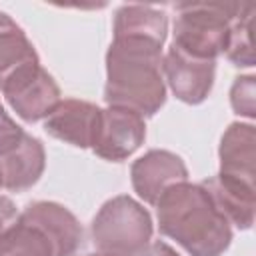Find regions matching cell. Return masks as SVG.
<instances>
[{
  "mask_svg": "<svg viewBox=\"0 0 256 256\" xmlns=\"http://www.w3.org/2000/svg\"><path fill=\"white\" fill-rule=\"evenodd\" d=\"M244 4L228 2H192L176 4L174 42L178 50L200 60H214L224 54L230 24L242 12Z\"/></svg>",
  "mask_w": 256,
  "mask_h": 256,
  "instance_id": "3",
  "label": "cell"
},
{
  "mask_svg": "<svg viewBox=\"0 0 256 256\" xmlns=\"http://www.w3.org/2000/svg\"><path fill=\"white\" fill-rule=\"evenodd\" d=\"M0 92L12 110L26 122L48 118V114L60 104V88L40 62L16 72Z\"/></svg>",
  "mask_w": 256,
  "mask_h": 256,
  "instance_id": "5",
  "label": "cell"
},
{
  "mask_svg": "<svg viewBox=\"0 0 256 256\" xmlns=\"http://www.w3.org/2000/svg\"><path fill=\"white\" fill-rule=\"evenodd\" d=\"M230 102L236 114L254 118L256 100H254V76H240L234 80L230 90Z\"/></svg>",
  "mask_w": 256,
  "mask_h": 256,
  "instance_id": "17",
  "label": "cell"
},
{
  "mask_svg": "<svg viewBox=\"0 0 256 256\" xmlns=\"http://www.w3.org/2000/svg\"><path fill=\"white\" fill-rule=\"evenodd\" d=\"M220 176L232 184L254 190V162H256V130L252 124L232 122L222 134L220 142Z\"/></svg>",
  "mask_w": 256,
  "mask_h": 256,
  "instance_id": "11",
  "label": "cell"
},
{
  "mask_svg": "<svg viewBox=\"0 0 256 256\" xmlns=\"http://www.w3.org/2000/svg\"><path fill=\"white\" fill-rule=\"evenodd\" d=\"M24 130L4 112L2 104H0V156L4 152H8L20 138H22Z\"/></svg>",
  "mask_w": 256,
  "mask_h": 256,
  "instance_id": "19",
  "label": "cell"
},
{
  "mask_svg": "<svg viewBox=\"0 0 256 256\" xmlns=\"http://www.w3.org/2000/svg\"><path fill=\"white\" fill-rule=\"evenodd\" d=\"M202 186L210 192L214 204L224 214V218L232 224H236L242 230H248L254 224V190L244 188L238 184H232L228 180H222L220 176L208 178L202 182Z\"/></svg>",
  "mask_w": 256,
  "mask_h": 256,
  "instance_id": "14",
  "label": "cell"
},
{
  "mask_svg": "<svg viewBox=\"0 0 256 256\" xmlns=\"http://www.w3.org/2000/svg\"><path fill=\"white\" fill-rule=\"evenodd\" d=\"M50 244L52 256H72L82 244V226L76 216L58 202H32L20 214Z\"/></svg>",
  "mask_w": 256,
  "mask_h": 256,
  "instance_id": "8",
  "label": "cell"
},
{
  "mask_svg": "<svg viewBox=\"0 0 256 256\" xmlns=\"http://www.w3.org/2000/svg\"><path fill=\"white\" fill-rule=\"evenodd\" d=\"M100 112L98 106L84 100H60L44 120V130L76 148H92L100 124Z\"/></svg>",
  "mask_w": 256,
  "mask_h": 256,
  "instance_id": "10",
  "label": "cell"
},
{
  "mask_svg": "<svg viewBox=\"0 0 256 256\" xmlns=\"http://www.w3.org/2000/svg\"><path fill=\"white\" fill-rule=\"evenodd\" d=\"M138 256H180V254L172 246H168L166 242H152Z\"/></svg>",
  "mask_w": 256,
  "mask_h": 256,
  "instance_id": "20",
  "label": "cell"
},
{
  "mask_svg": "<svg viewBox=\"0 0 256 256\" xmlns=\"http://www.w3.org/2000/svg\"><path fill=\"white\" fill-rule=\"evenodd\" d=\"M18 216H20V212L16 210L14 202L6 196H0V254L18 222Z\"/></svg>",
  "mask_w": 256,
  "mask_h": 256,
  "instance_id": "18",
  "label": "cell"
},
{
  "mask_svg": "<svg viewBox=\"0 0 256 256\" xmlns=\"http://www.w3.org/2000/svg\"><path fill=\"white\" fill-rule=\"evenodd\" d=\"M158 228L190 256H220L232 242V228L202 184L178 182L156 202Z\"/></svg>",
  "mask_w": 256,
  "mask_h": 256,
  "instance_id": "2",
  "label": "cell"
},
{
  "mask_svg": "<svg viewBox=\"0 0 256 256\" xmlns=\"http://www.w3.org/2000/svg\"><path fill=\"white\" fill-rule=\"evenodd\" d=\"M168 18L162 10L142 4H124L114 16V38H144L164 46Z\"/></svg>",
  "mask_w": 256,
  "mask_h": 256,
  "instance_id": "13",
  "label": "cell"
},
{
  "mask_svg": "<svg viewBox=\"0 0 256 256\" xmlns=\"http://www.w3.org/2000/svg\"><path fill=\"white\" fill-rule=\"evenodd\" d=\"M152 238L148 210L130 196H116L102 204L92 220V242L100 252L138 256Z\"/></svg>",
  "mask_w": 256,
  "mask_h": 256,
  "instance_id": "4",
  "label": "cell"
},
{
  "mask_svg": "<svg viewBox=\"0 0 256 256\" xmlns=\"http://www.w3.org/2000/svg\"><path fill=\"white\" fill-rule=\"evenodd\" d=\"M46 166L44 146L38 138L30 134H22V138L0 156V174L2 188L12 192H22L34 186Z\"/></svg>",
  "mask_w": 256,
  "mask_h": 256,
  "instance_id": "12",
  "label": "cell"
},
{
  "mask_svg": "<svg viewBox=\"0 0 256 256\" xmlns=\"http://www.w3.org/2000/svg\"><path fill=\"white\" fill-rule=\"evenodd\" d=\"M256 8L252 4H244L242 12L230 24L228 40L224 54L234 66L250 68L254 66V50H252V18Z\"/></svg>",
  "mask_w": 256,
  "mask_h": 256,
  "instance_id": "16",
  "label": "cell"
},
{
  "mask_svg": "<svg viewBox=\"0 0 256 256\" xmlns=\"http://www.w3.org/2000/svg\"><path fill=\"white\" fill-rule=\"evenodd\" d=\"M130 178L136 194L144 202L156 206L158 198L170 186L188 180V168L184 160L174 152L150 150L134 160L130 168Z\"/></svg>",
  "mask_w": 256,
  "mask_h": 256,
  "instance_id": "9",
  "label": "cell"
},
{
  "mask_svg": "<svg viewBox=\"0 0 256 256\" xmlns=\"http://www.w3.org/2000/svg\"><path fill=\"white\" fill-rule=\"evenodd\" d=\"M144 138L146 124L138 112L120 106H108L100 112V124L92 150L104 160L120 162L134 154Z\"/></svg>",
  "mask_w": 256,
  "mask_h": 256,
  "instance_id": "6",
  "label": "cell"
},
{
  "mask_svg": "<svg viewBox=\"0 0 256 256\" xmlns=\"http://www.w3.org/2000/svg\"><path fill=\"white\" fill-rule=\"evenodd\" d=\"M12 24H16L8 14H4V12H0V32L2 30H6V28H10Z\"/></svg>",
  "mask_w": 256,
  "mask_h": 256,
  "instance_id": "21",
  "label": "cell"
},
{
  "mask_svg": "<svg viewBox=\"0 0 256 256\" xmlns=\"http://www.w3.org/2000/svg\"><path fill=\"white\" fill-rule=\"evenodd\" d=\"M162 72L178 100L186 104H200L208 98L214 86L216 62L188 56L176 46H170L162 58Z\"/></svg>",
  "mask_w": 256,
  "mask_h": 256,
  "instance_id": "7",
  "label": "cell"
},
{
  "mask_svg": "<svg viewBox=\"0 0 256 256\" xmlns=\"http://www.w3.org/2000/svg\"><path fill=\"white\" fill-rule=\"evenodd\" d=\"M108 106L138 112L142 118L156 114L166 102L162 78V44L144 38H114L106 52Z\"/></svg>",
  "mask_w": 256,
  "mask_h": 256,
  "instance_id": "1",
  "label": "cell"
},
{
  "mask_svg": "<svg viewBox=\"0 0 256 256\" xmlns=\"http://www.w3.org/2000/svg\"><path fill=\"white\" fill-rule=\"evenodd\" d=\"M36 62L38 54L18 24L0 32V90L16 72Z\"/></svg>",
  "mask_w": 256,
  "mask_h": 256,
  "instance_id": "15",
  "label": "cell"
},
{
  "mask_svg": "<svg viewBox=\"0 0 256 256\" xmlns=\"http://www.w3.org/2000/svg\"><path fill=\"white\" fill-rule=\"evenodd\" d=\"M84 256H122V254H112V252H92V254H84Z\"/></svg>",
  "mask_w": 256,
  "mask_h": 256,
  "instance_id": "22",
  "label": "cell"
},
{
  "mask_svg": "<svg viewBox=\"0 0 256 256\" xmlns=\"http://www.w3.org/2000/svg\"><path fill=\"white\" fill-rule=\"evenodd\" d=\"M0 188H2V174H0Z\"/></svg>",
  "mask_w": 256,
  "mask_h": 256,
  "instance_id": "23",
  "label": "cell"
}]
</instances>
